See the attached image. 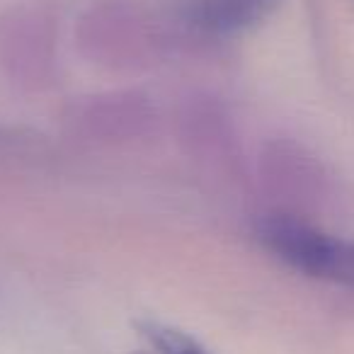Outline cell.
I'll return each mask as SVG.
<instances>
[{
  "label": "cell",
  "instance_id": "cell-5",
  "mask_svg": "<svg viewBox=\"0 0 354 354\" xmlns=\"http://www.w3.org/2000/svg\"><path fill=\"white\" fill-rule=\"evenodd\" d=\"M260 177L267 194L281 202L279 212L296 214L313 209L328 197V175L323 165L291 141H274L260 158Z\"/></svg>",
  "mask_w": 354,
  "mask_h": 354
},
{
  "label": "cell",
  "instance_id": "cell-6",
  "mask_svg": "<svg viewBox=\"0 0 354 354\" xmlns=\"http://www.w3.org/2000/svg\"><path fill=\"white\" fill-rule=\"evenodd\" d=\"M180 136L189 153L221 160L236 148L233 124L226 109L212 97H192L180 114Z\"/></svg>",
  "mask_w": 354,
  "mask_h": 354
},
{
  "label": "cell",
  "instance_id": "cell-1",
  "mask_svg": "<svg viewBox=\"0 0 354 354\" xmlns=\"http://www.w3.org/2000/svg\"><path fill=\"white\" fill-rule=\"evenodd\" d=\"M262 245L291 270L354 291V238L323 231L304 216L274 212L257 226Z\"/></svg>",
  "mask_w": 354,
  "mask_h": 354
},
{
  "label": "cell",
  "instance_id": "cell-3",
  "mask_svg": "<svg viewBox=\"0 0 354 354\" xmlns=\"http://www.w3.org/2000/svg\"><path fill=\"white\" fill-rule=\"evenodd\" d=\"M56 64L54 27L41 12L15 10L0 17V71L20 88H41Z\"/></svg>",
  "mask_w": 354,
  "mask_h": 354
},
{
  "label": "cell",
  "instance_id": "cell-4",
  "mask_svg": "<svg viewBox=\"0 0 354 354\" xmlns=\"http://www.w3.org/2000/svg\"><path fill=\"white\" fill-rule=\"evenodd\" d=\"M66 122L85 141L131 143L156 131L158 112L136 93H109L73 104Z\"/></svg>",
  "mask_w": 354,
  "mask_h": 354
},
{
  "label": "cell",
  "instance_id": "cell-2",
  "mask_svg": "<svg viewBox=\"0 0 354 354\" xmlns=\"http://www.w3.org/2000/svg\"><path fill=\"white\" fill-rule=\"evenodd\" d=\"M78 39L85 56L109 68H138L156 56V32L141 12L102 6L80 20Z\"/></svg>",
  "mask_w": 354,
  "mask_h": 354
},
{
  "label": "cell",
  "instance_id": "cell-7",
  "mask_svg": "<svg viewBox=\"0 0 354 354\" xmlns=\"http://www.w3.org/2000/svg\"><path fill=\"white\" fill-rule=\"evenodd\" d=\"M279 0H192L187 22L209 35H236L257 25Z\"/></svg>",
  "mask_w": 354,
  "mask_h": 354
}]
</instances>
